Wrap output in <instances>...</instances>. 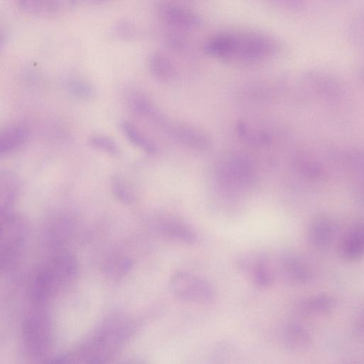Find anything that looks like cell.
Returning <instances> with one entry per match:
<instances>
[{"instance_id": "6da1fadb", "label": "cell", "mask_w": 364, "mask_h": 364, "mask_svg": "<svg viewBox=\"0 0 364 364\" xmlns=\"http://www.w3.org/2000/svg\"><path fill=\"white\" fill-rule=\"evenodd\" d=\"M132 324L121 315L104 321L84 341L72 350L55 356L50 363H101L112 358L129 339Z\"/></svg>"}, {"instance_id": "7a4b0ae2", "label": "cell", "mask_w": 364, "mask_h": 364, "mask_svg": "<svg viewBox=\"0 0 364 364\" xmlns=\"http://www.w3.org/2000/svg\"><path fill=\"white\" fill-rule=\"evenodd\" d=\"M77 262L68 252H59L43 263L35 272L29 287L34 306H45L63 287L75 277Z\"/></svg>"}, {"instance_id": "3957f363", "label": "cell", "mask_w": 364, "mask_h": 364, "mask_svg": "<svg viewBox=\"0 0 364 364\" xmlns=\"http://www.w3.org/2000/svg\"><path fill=\"white\" fill-rule=\"evenodd\" d=\"M53 328L49 314L44 306H34L24 317L21 325V341L25 353L32 357L44 355L49 349Z\"/></svg>"}, {"instance_id": "277c9868", "label": "cell", "mask_w": 364, "mask_h": 364, "mask_svg": "<svg viewBox=\"0 0 364 364\" xmlns=\"http://www.w3.org/2000/svg\"><path fill=\"white\" fill-rule=\"evenodd\" d=\"M0 266L7 271L19 257L26 236L23 218L11 211L1 213Z\"/></svg>"}, {"instance_id": "5b68a950", "label": "cell", "mask_w": 364, "mask_h": 364, "mask_svg": "<svg viewBox=\"0 0 364 364\" xmlns=\"http://www.w3.org/2000/svg\"><path fill=\"white\" fill-rule=\"evenodd\" d=\"M168 285L172 294L183 301L207 304L215 296L213 285L207 279L186 271L175 272Z\"/></svg>"}, {"instance_id": "8992f818", "label": "cell", "mask_w": 364, "mask_h": 364, "mask_svg": "<svg viewBox=\"0 0 364 364\" xmlns=\"http://www.w3.org/2000/svg\"><path fill=\"white\" fill-rule=\"evenodd\" d=\"M274 44L266 37L257 34H230L228 58H239L250 60L262 58L269 54Z\"/></svg>"}, {"instance_id": "52a82bcc", "label": "cell", "mask_w": 364, "mask_h": 364, "mask_svg": "<svg viewBox=\"0 0 364 364\" xmlns=\"http://www.w3.org/2000/svg\"><path fill=\"white\" fill-rule=\"evenodd\" d=\"M77 0H18L19 9L25 14L39 18L58 17L68 14Z\"/></svg>"}, {"instance_id": "ba28073f", "label": "cell", "mask_w": 364, "mask_h": 364, "mask_svg": "<svg viewBox=\"0 0 364 364\" xmlns=\"http://www.w3.org/2000/svg\"><path fill=\"white\" fill-rule=\"evenodd\" d=\"M167 131L176 140L191 148L205 149L210 145V139L203 132L190 126L171 124Z\"/></svg>"}, {"instance_id": "9c48e42d", "label": "cell", "mask_w": 364, "mask_h": 364, "mask_svg": "<svg viewBox=\"0 0 364 364\" xmlns=\"http://www.w3.org/2000/svg\"><path fill=\"white\" fill-rule=\"evenodd\" d=\"M159 232L164 237L185 244H193L197 240L195 230L178 220H166L158 225Z\"/></svg>"}, {"instance_id": "30bf717a", "label": "cell", "mask_w": 364, "mask_h": 364, "mask_svg": "<svg viewBox=\"0 0 364 364\" xmlns=\"http://www.w3.org/2000/svg\"><path fill=\"white\" fill-rule=\"evenodd\" d=\"M159 18L166 23L191 28L200 23L199 18L186 9L168 4H161L158 9Z\"/></svg>"}, {"instance_id": "8fae6325", "label": "cell", "mask_w": 364, "mask_h": 364, "mask_svg": "<svg viewBox=\"0 0 364 364\" xmlns=\"http://www.w3.org/2000/svg\"><path fill=\"white\" fill-rule=\"evenodd\" d=\"M28 135L27 127L22 124H13L1 130L0 134V155L11 154L21 147Z\"/></svg>"}, {"instance_id": "7c38bea8", "label": "cell", "mask_w": 364, "mask_h": 364, "mask_svg": "<svg viewBox=\"0 0 364 364\" xmlns=\"http://www.w3.org/2000/svg\"><path fill=\"white\" fill-rule=\"evenodd\" d=\"M18 191V183L13 173H1L0 212L11 211Z\"/></svg>"}, {"instance_id": "4fadbf2b", "label": "cell", "mask_w": 364, "mask_h": 364, "mask_svg": "<svg viewBox=\"0 0 364 364\" xmlns=\"http://www.w3.org/2000/svg\"><path fill=\"white\" fill-rule=\"evenodd\" d=\"M254 283L260 288H266L274 280L273 269L269 259L264 256H258L250 265Z\"/></svg>"}, {"instance_id": "5bb4252c", "label": "cell", "mask_w": 364, "mask_h": 364, "mask_svg": "<svg viewBox=\"0 0 364 364\" xmlns=\"http://www.w3.org/2000/svg\"><path fill=\"white\" fill-rule=\"evenodd\" d=\"M149 66L153 76L161 81H168L174 75L171 61L161 53H154L149 58Z\"/></svg>"}, {"instance_id": "9a60e30c", "label": "cell", "mask_w": 364, "mask_h": 364, "mask_svg": "<svg viewBox=\"0 0 364 364\" xmlns=\"http://www.w3.org/2000/svg\"><path fill=\"white\" fill-rule=\"evenodd\" d=\"M120 126L125 136L132 144L149 154L156 151L155 146L143 136L132 124L124 121L121 123Z\"/></svg>"}, {"instance_id": "2e32d148", "label": "cell", "mask_w": 364, "mask_h": 364, "mask_svg": "<svg viewBox=\"0 0 364 364\" xmlns=\"http://www.w3.org/2000/svg\"><path fill=\"white\" fill-rule=\"evenodd\" d=\"M282 339L286 348L290 350H296L305 344L306 334L300 326L290 324L284 328Z\"/></svg>"}, {"instance_id": "e0dca14e", "label": "cell", "mask_w": 364, "mask_h": 364, "mask_svg": "<svg viewBox=\"0 0 364 364\" xmlns=\"http://www.w3.org/2000/svg\"><path fill=\"white\" fill-rule=\"evenodd\" d=\"M110 185L113 195L119 201L126 205L134 203L135 200L134 193L124 178L119 175L113 176Z\"/></svg>"}, {"instance_id": "ac0fdd59", "label": "cell", "mask_w": 364, "mask_h": 364, "mask_svg": "<svg viewBox=\"0 0 364 364\" xmlns=\"http://www.w3.org/2000/svg\"><path fill=\"white\" fill-rule=\"evenodd\" d=\"M348 38L357 49L364 52V12L353 19L348 27Z\"/></svg>"}, {"instance_id": "d6986e66", "label": "cell", "mask_w": 364, "mask_h": 364, "mask_svg": "<svg viewBox=\"0 0 364 364\" xmlns=\"http://www.w3.org/2000/svg\"><path fill=\"white\" fill-rule=\"evenodd\" d=\"M343 251L350 257L361 255L364 251V226L354 230L346 242Z\"/></svg>"}, {"instance_id": "ffe728a7", "label": "cell", "mask_w": 364, "mask_h": 364, "mask_svg": "<svg viewBox=\"0 0 364 364\" xmlns=\"http://www.w3.org/2000/svg\"><path fill=\"white\" fill-rule=\"evenodd\" d=\"M88 144L95 149L112 155H117L119 152L117 144L112 139L104 135L90 136L88 139Z\"/></svg>"}, {"instance_id": "44dd1931", "label": "cell", "mask_w": 364, "mask_h": 364, "mask_svg": "<svg viewBox=\"0 0 364 364\" xmlns=\"http://www.w3.org/2000/svg\"><path fill=\"white\" fill-rule=\"evenodd\" d=\"M282 272L291 281L302 282L306 279L304 267L296 259L287 258L282 263Z\"/></svg>"}, {"instance_id": "7402d4cb", "label": "cell", "mask_w": 364, "mask_h": 364, "mask_svg": "<svg viewBox=\"0 0 364 364\" xmlns=\"http://www.w3.org/2000/svg\"><path fill=\"white\" fill-rule=\"evenodd\" d=\"M68 92L74 97L80 100L92 99L95 95L94 87L85 81L74 80L68 83Z\"/></svg>"}, {"instance_id": "603a6c76", "label": "cell", "mask_w": 364, "mask_h": 364, "mask_svg": "<svg viewBox=\"0 0 364 364\" xmlns=\"http://www.w3.org/2000/svg\"><path fill=\"white\" fill-rule=\"evenodd\" d=\"M132 266L131 262L127 258L115 257L107 262L106 272L117 277L127 272Z\"/></svg>"}, {"instance_id": "cb8c5ba5", "label": "cell", "mask_w": 364, "mask_h": 364, "mask_svg": "<svg viewBox=\"0 0 364 364\" xmlns=\"http://www.w3.org/2000/svg\"><path fill=\"white\" fill-rule=\"evenodd\" d=\"M94 1H97V2H102V1H109V0H92Z\"/></svg>"}]
</instances>
